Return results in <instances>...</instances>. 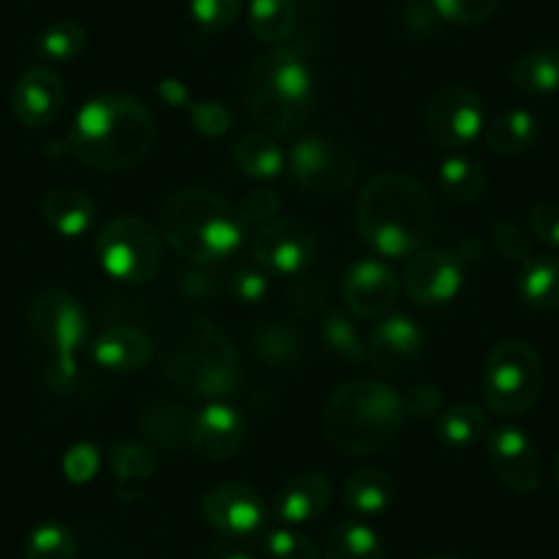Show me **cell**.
<instances>
[{
  "mask_svg": "<svg viewBox=\"0 0 559 559\" xmlns=\"http://www.w3.org/2000/svg\"><path fill=\"white\" fill-rule=\"evenodd\" d=\"M170 379L195 397L217 401L228 395L239 381V359L234 346L217 330H209L192 352L170 365Z\"/></svg>",
  "mask_w": 559,
  "mask_h": 559,
  "instance_id": "obj_10",
  "label": "cell"
},
{
  "mask_svg": "<svg viewBox=\"0 0 559 559\" xmlns=\"http://www.w3.org/2000/svg\"><path fill=\"white\" fill-rule=\"evenodd\" d=\"M241 0H190V17L209 34L228 31L239 20Z\"/></svg>",
  "mask_w": 559,
  "mask_h": 559,
  "instance_id": "obj_36",
  "label": "cell"
},
{
  "mask_svg": "<svg viewBox=\"0 0 559 559\" xmlns=\"http://www.w3.org/2000/svg\"><path fill=\"white\" fill-rule=\"evenodd\" d=\"M357 230L381 258L414 255L437 230V201L412 176L379 174L357 198Z\"/></svg>",
  "mask_w": 559,
  "mask_h": 559,
  "instance_id": "obj_1",
  "label": "cell"
},
{
  "mask_svg": "<svg viewBox=\"0 0 559 559\" xmlns=\"http://www.w3.org/2000/svg\"><path fill=\"white\" fill-rule=\"evenodd\" d=\"M85 47V31L83 25L74 23V20H61V23H52L45 34L36 41V50L47 61H72L83 52Z\"/></svg>",
  "mask_w": 559,
  "mask_h": 559,
  "instance_id": "obj_33",
  "label": "cell"
},
{
  "mask_svg": "<svg viewBox=\"0 0 559 559\" xmlns=\"http://www.w3.org/2000/svg\"><path fill=\"white\" fill-rule=\"evenodd\" d=\"M543 390V359L532 343L510 337L491 348L483 368V397L502 417L530 412Z\"/></svg>",
  "mask_w": 559,
  "mask_h": 559,
  "instance_id": "obj_7",
  "label": "cell"
},
{
  "mask_svg": "<svg viewBox=\"0 0 559 559\" xmlns=\"http://www.w3.org/2000/svg\"><path fill=\"white\" fill-rule=\"evenodd\" d=\"M297 0H250L247 20L250 31L263 45H280L297 28Z\"/></svg>",
  "mask_w": 559,
  "mask_h": 559,
  "instance_id": "obj_26",
  "label": "cell"
},
{
  "mask_svg": "<svg viewBox=\"0 0 559 559\" xmlns=\"http://www.w3.org/2000/svg\"><path fill=\"white\" fill-rule=\"evenodd\" d=\"M426 559H464V557H455V554H431Z\"/></svg>",
  "mask_w": 559,
  "mask_h": 559,
  "instance_id": "obj_49",
  "label": "cell"
},
{
  "mask_svg": "<svg viewBox=\"0 0 559 559\" xmlns=\"http://www.w3.org/2000/svg\"><path fill=\"white\" fill-rule=\"evenodd\" d=\"M234 159L241 174L250 179H277L286 170V154L280 152V146L269 134L252 132L241 138Z\"/></svg>",
  "mask_w": 559,
  "mask_h": 559,
  "instance_id": "obj_29",
  "label": "cell"
},
{
  "mask_svg": "<svg viewBox=\"0 0 559 559\" xmlns=\"http://www.w3.org/2000/svg\"><path fill=\"white\" fill-rule=\"evenodd\" d=\"M112 469L121 480H146L154 475V455L140 444L112 448Z\"/></svg>",
  "mask_w": 559,
  "mask_h": 559,
  "instance_id": "obj_39",
  "label": "cell"
},
{
  "mask_svg": "<svg viewBox=\"0 0 559 559\" xmlns=\"http://www.w3.org/2000/svg\"><path fill=\"white\" fill-rule=\"evenodd\" d=\"M324 559H384V543L362 521H343L326 540Z\"/></svg>",
  "mask_w": 559,
  "mask_h": 559,
  "instance_id": "obj_30",
  "label": "cell"
},
{
  "mask_svg": "<svg viewBox=\"0 0 559 559\" xmlns=\"http://www.w3.org/2000/svg\"><path fill=\"white\" fill-rule=\"evenodd\" d=\"M28 324L36 341L50 352L47 381L52 390H69L78 379V352L88 335L83 305L67 292H41L28 308Z\"/></svg>",
  "mask_w": 559,
  "mask_h": 559,
  "instance_id": "obj_6",
  "label": "cell"
},
{
  "mask_svg": "<svg viewBox=\"0 0 559 559\" xmlns=\"http://www.w3.org/2000/svg\"><path fill=\"white\" fill-rule=\"evenodd\" d=\"M163 96H168V99L174 102V105H179V102L187 96V91L181 88V83H176V80H165V83H163Z\"/></svg>",
  "mask_w": 559,
  "mask_h": 559,
  "instance_id": "obj_47",
  "label": "cell"
},
{
  "mask_svg": "<svg viewBox=\"0 0 559 559\" xmlns=\"http://www.w3.org/2000/svg\"><path fill=\"white\" fill-rule=\"evenodd\" d=\"M330 477L321 472H302L280 488L277 499H274V515L288 526L310 524L330 508Z\"/></svg>",
  "mask_w": 559,
  "mask_h": 559,
  "instance_id": "obj_20",
  "label": "cell"
},
{
  "mask_svg": "<svg viewBox=\"0 0 559 559\" xmlns=\"http://www.w3.org/2000/svg\"><path fill=\"white\" fill-rule=\"evenodd\" d=\"M343 299L357 319H384L397 302V277L379 258L357 261L343 280Z\"/></svg>",
  "mask_w": 559,
  "mask_h": 559,
  "instance_id": "obj_16",
  "label": "cell"
},
{
  "mask_svg": "<svg viewBox=\"0 0 559 559\" xmlns=\"http://www.w3.org/2000/svg\"><path fill=\"white\" fill-rule=\"evenodd\" d=\"M230 292H234V297L239 299L241 305H258L269 292L266 272H263L261 266L239 269V272L234 274V286H230Z\"/></svg>",
  "mask_w": 559,
  "mask_h": 559,
  "instance_id": "obj_41",
  "label": "cell"
},
{
  "mask_svg": "<svg viewBox=\"0 0 559 559\" xmlns=\"http://www.w3.org/2000/svg\"><path fill=\"white\" fill-rule=\"evenodd\" d=\"M280 209V198L274 195L272 190H255V192H247L245 201L239 203V217L241 223L250 225V223H266L277 214Z\"/></svg>",
  "mask_w": 559,
  "mask_h": 559,
  "instance_id": "obj_43",
  "label": "cell"
},
{
  "mask_svg": "<svg viewBox=\"0 0 559 559\" xmlns=\"http://www.w3.org/2000/svg\"><path fill=\"white\" fill-rule=\"evenodd\" d=\"M437 433L450 448H472L491 433V426H488V414L480 406L459 403V406L439 414Z\"/></svg>",
  "mask_w": 559,
  "mask_h": 559,
  "instance_id": "obj_27",
  "label": "cell"
},
{
  "mask_svg": "<svg viewBox=\"0 0 559 559\" xmlns=\"http://www.w3.org/2000/svg\"><path fill=\"white\" fill-rule=\"evenodd\" d=\"M190 118L198 132L206 134V138H217V134L228 132L230 116L225 110V105H219V102H192Z\"/></svg>",
  "mask_w": 559,
  "mask_h": 559,
  "instance_id": "obj_40",
  "label": "cell"
},
{
  "mask_svg": "<svg viewBox=\"0 0 559 559\" xmlns=\"http://www.w3.org/2000/svg\"><path fill=\"white\" fill-rule=\"evenodd\" d=\"M143 428L152 433V439L163 442L165 448H176L181 439H190V428H187V417L181 408L176 406H157L146 408L143 417Z\"/></svg>",
  "mask_w": 559,
  "mask_h": 559,
  "instance_id": "obj_34",
  "label": "cell"
},
{
  "mask_svg": "<svg viewBox=\"0 0 559 559\" xmlns=\"http://www.w3.org/2000/svg\"><path fill=\"white\" fill-rule=\"evenodd\" d=\"M403 401L381 381H348L326 401L321 423L337 450L348 455L381 453L397 439L403 428Z\"/></svg>",
  "mask_w": 559,
  "mask_h": 559,
  "instance_id": "obj_3",
  "label": "cell"
},
{
  "mask_svg": "<svg viewBox=\"0 0 559 559\" xmlns=\"http://www.w3.org/2000/svg\"><path fill=\"white\" fill-rule=\"evenodd\" d=\"M96 255L112 280L127 286H140L154 280V274L163 266V236L143 217L123 214L99 230Z\"/></svg>",
  "mask_w": 559,
  "mask_h": 559,
  "instance_id": "obj_8",
  "label": "cell"
},
{
  "mask_svg": "<svg viewBox=\"0 0 559 559\" xmlns=\"http://www.w3.org/2000/svg\"><path fill=\"white\" fill-rule=\"evenodd\" d=\"M154 346L138 326H110L94 343V362L110 373H134L152 362Z\"/></svg>",
  "mask_w": 559,
  "mask_h": 559,
  "instance_id": "obj_21",
  "label": "cell"
},
{
  "mask_svg": "<svg viewBox=\"0 0 559 559\" xmlns=\"http://www.w3.org/2000/svg\"><path fill=\"white\" fill-rule=\"evenodd\" d=\"M488 461L502 486L515 493H532L540 486V455L521 428L502 426L488 433Z\"/></svg>",
  "mask_w": 559,
  "mask_h": 559,
  "instance_id": "obj_15",
  "label": "cell"
},
{
  "mask_svg": "<svg viewBox=\"0 0 559 559\" xmlns=\"http://www.w3.org/2000/svg\"><path fill=\"white\" fill-rule=\"evenodd\" d=\"M519 294L530 308L559 310V255H535L521 263Z\"/></svg>",
  "mask_w": 559,
  "mask_h": 559,
  "instance_id": "obj_24",
  "label": "cell"
},
{
  "mask_svg": "<svg viewBox=\"0 0 559 559\" xmlns=\"http://www.w3.org/2000/svg\"><path fill=\"white\" fill-rule=\"evenodd\" d=\"M245 442V419L228 403H209L190 419V444L206 461H228Z\"/></svg>",
  "mask_w": 559,
  "mask_h": 559,
  "instance_id": "obj_19",
  "label": "cell"
},
{
  "mask_svg": "<svg viewBox=\"0 0 559 559\" xmlns=\"http://www.w3.org/2000/svg\"><path fill=\"white\" fill-rule=\"evenodd\" d=\"M288 174L294 185L313 198H337L352 190L359 174L354 154L343 143L321 134L302 138L288 154Z\"/></svg>",
  "mask_w": 559,
  "mask_h": 559,
  "instance_id": "obj_9",
  "label": "cell"
},
{
  "mask_svg": "<svg viewBox=\"0 0 559 559\" xmlns=\"http://www.w3.org/2000/svg\"><path fill=\"white\" fill-rule=\"evenodd\" d=\"M392 491H395L392 477L379 466H368L348 477L346 488H343V502L357 519H373L390 508Z\"/></svg>",
  "mask_w": 559,
  "mask_h": 559,
  "instance_id": "obj_23",
  "label": "cell"
},
{
  "mask_svg": "<svg viewBox=\"0 0 559 559\" xmlns=\"http://www.w3.org/2000/svg\"><path fill=\"white\" fill-rule=\"evenodd\" d=\"M423 332L406 316H384L368 337V359L381 373L401 376L423 357Z\"/></svg>",
  "mask_w": 559,
  "mask_h": 559,
  "instance_id": "obj_18",
  "label": "cell"
},
{
  "mask_svg": "<svg viewBox=\"0 0 559 559\" xmlns=\"http://www.w3.org/2000/svg\"><path fill=\"white\" fill-rule=\"evenodd\" d=\"M252 258L269 274H299L316 258V234L302 219H277L255 236Z\"/></svg>",
  "mask_w": 559,
  "mask_h": 559,
  "instance_id": "obj_13",
  "label": "cell"
},
{
  "mask_svg": "<svg viewBox=\"0 0 559 559\" xmlns=\"http://www.w3.org/2000/svg\"><path fill=\"white\" fill-rule=\"evenodd\" d=\"M154 116L129 94H102L78 110L69 132V148L94 170H127L154 146Z\"/></svg>",
  "mask_w": 559,
  "mask_h": 559,
  "instance_id": "obj_2",
  "label": "cell"
},
{
  "mask_svg": "<svg viewBox=\"0 0 559 559\" xmlns=\"http://www.w3.org/2000/svg\"><path fill=\"white\" fill-rule=\"evenodd\" d=\"M493 241H497V250L502 252L508 261H521L524 263L530 255V241L526 236L515 228L513 223H497L493 225Z\"/></svg>",
  "mask_w": 559,
  "mask_h": 559,
  "instance_id": "obj_46",
  "label": "cell"
},
{
  "mask_svg": "<svg viewBox=\"0 0 559 559\" xmlns=\"http://www.w3.org/2000/svg\"><path fill=\"white\" fill-rule=\"evenodd\" d=\"M63 105H67V85L56 69L36 63L20 74L12 94V110L23 127H47L61 116Z\"/></svg>",
  "mask_w": 559,
  "mask_h": 559,
  "instance_id": "obj_17",
  "label": "cell"
},
{
  "mask_svg": "<svg viewBox=\"0 0 559 559\" xmlns=\"http://www.w3.org/2000/svg\"><path fill=\"white\" fill-rule=\"evenodd\" d=\"M515 88L524 94H557L559 91V50H535L521 56L510 69Z\"/></svg>",
  "mask_w": 559,
  "mask_h": 559,
  "instance_id": "obj_31",
  "label": "cell"
},
{
  "mask_svg": "<svg viewBox=\"0 0 559 559\" xmlns=\"http://www.w3.org/2000/svg\"><path fill=\"white\" fill-rule=\"evenodd\" d=\"M203 519L228 537H252L266 524V508L255 488L223 483L203 497Z\"/></svg>",
  "mask_w": 559,
  "mask_h": 559,
  "instance_id": "obj_14",
  "label": "cell"
},
{
  "mask_svg": "<svg viewBox=\"0 0 559 559\" xmlns=\"http://www.w3.org/2000/svg\"><path fill=\"white\" fill-rule=\"evenodd\" d=\"M266 551L272 559H321V551L313 543V537L302 535V532L292 530V526L269 532Z\"/></svg>",
  "mask_w": 559,
  "mask_h": 559,
  "instance_id": "obj_38",
  "label": "cell"
},
{
  "mask_svg": "<svg viewBox=\"0 0 559 559\" xmlns=\"http://www.w3.org/2000/svg\"><path fill=\"white\" fill-rule=\"evenodd\" d=\"M219 559H255V557H250L247 551H228V554H223Z\"/></svg>",
  "mask_w": 559,
  "mask_h": 559,
  "instance_id": "obj_48",
  "label": "cell"
},
{
  "mask_svg": "<svg viewBox=\"0 0 559 559\" xmlns=\"http://www.w3.org/2000/svg\"><path fill=\"white\" fill-rule=\"evenodd\" d=\"M532 234L559 252V206L557 203H537L530 214Z\"/></svg>",
  "mask_w": 559,
  "mask_h": 559,
  "instance_id": "obj_44",
  "label": "cell"
},
{
  "mask_svg": "<svg viewBox=\"0 0 559 559\" xmlns=\"http://www.w3.org/2000/svg\"><path fill=\"white\" fill-rule=\"evenodd\" d=\"M406 292L419 308H444L464 286V263L453 250L423 247L412 255L403 272Z\"/></svg>",
  "mask_w": 559,
  "mask_h": 559,
  "instance_id": "obj_12",
  "label": "cell"
},
{
  "mask_svg": "<svg viewBox=\"0 0 559 559\" xmlns=\"http://www.w3.org/2000/svg\"><path fill=\"white\" fill-rule=\"evenodd\" d=\"M488 187V176L475 157L464 152H453L439 165V190L455 203L480 201Z\"/></svg>",
  "mask_w": 559,
  "mask_h": 559,
  "instance_id": "obj_25",
  "label": "cell"
},
{
  "mask_svg": "<svg viewBox=\"0 0 559 559\" xmlns=\"http://www.w3.org/2000/svg\"><path fill=\"white\" fill-rule=\"evenodd\" d=\"M403 401V412L406 414H414V417H431V414H439L442 412V392H439V386H431V384H417L408 390L406 397H401Z\"/></svg>",
  "mask_w": 559,
  "mask_h": 559,
  "instance_id": "obj_45",
  "label": "cell"
},
{
  "mask_svg": "<svg viewBox=\"0 0 559 559\" xmlns=\"http://www.w3.org/2000/svg\"><path fill=\"white\" fill-rule=\"evenodd\" d=\"M239 212L206 190H181L165 203L163 236L181 258L195 263L225 261L245 241Z\"/></svg>",
  "mask_w": 559,
  "mask_h": 559,
  "instance_id": "obj_4",
  "label": "cell"
},
{
  "mask_svg": "<svg viewBox=\"0 0 559 559\" xmlns=\"http://www.w3.org/2000/svg\"><path fill=\"white\" fill-rule=\"evenodd\" d=\"M483 127V102L475 91L461 83H448L433 91L426 107V129L437 146L466 152L480 138Z\"/></svg>",
  "mask_w": 559,
  "mask_h": 559,
  "instance_id": "obj_11",
  "label": "cell"
},
{
  "mask_svg": "<svg viewBox=\"0 0 559 559\" xmlns=\"http://www.w3.org/2000/svg\"><path fill=\"white\" fill-rule=\"evenodd\" d=\"M99 472V453L94 444H78L63 455V475L72 483H88Z\"/></svg>",
  "mask_w": 559,
  "mask_h": 559,
  "instance_id": "obj_42",
  "label": "cell"
},
{
  "mask_svg": "<svg viewBox=\"0 0 559 559\" xmlns=\"http://www.w3.org/2000/svg\"><path fill=\"white\" fill-rule=\"evenodd\" d=\"M245 105L269 132L288 134L305 121L313 102V74L292 50H272L245 72Z\"/></svg>",
  "mask_w": 559,
  "mask_h": 559,
  "instance_id": "obj_5",
  "label": "cell"
},
{
  "mask_svg": "<svg viewBox=\"0 0 559 559\" xmlns=\"http://www.w3.org/2000/svg\"><path fill=\"white\" fill-rule=\"evenodd\" d=\"M557 480H559V455H557Z\"/></svg>",
  "mask_w": 559,
  "mask_h": 559,
  "instance_id": "obj_50",
  "label": "cell"
},
{
  "mask_svg": "<svg viewBox=\"0 0 559 559\" xmlns=\"http://www.w3.org/2000/svg\"><path fill=\"white\" fill-rule=\"evenodd\" d=\"M78 540L61 521H45L25 540V559H74Z\"/></svg>",
  "mask_w": 559,
  "mask_h": 559,
  "instance_id": "obj_32",
  "label": "cell"
},
{
  "mask_svg": "<svg viewBox=\"0 0 559 559\" xmlns=\"http://www.w3.org/2000/svg\"><path fill=\"white\" fill-rule=\"evenodd\" d=\"M433 12L453 25H480L499 12L502 0H431Z\"/></svg>",
  "mask_w": 559,
  "mask_h": 559,
  "instance_id": "obj_35",
  "label": "cell"
},
{
  "mask_svg": "<svg viewBox=\"0 0 559 559\" xmlns=\"http://www.w3.org/2000/svg\"><path fill=\"white\" fill-rule=\"evenodd\" d=\"M537 118L530 110H508L486 127V146L493 154H521L535 143Z\"/></svg>",
  "mask_w": 559,
  "mask_h": 559,
  "instance_id": "obj_28",
  "label": "cell"
},
{
  "mask_svg": "<svg viewBox=\"0 0 559 559\" xmlns=\"http://www.w3.org/2000/svg\"><path fill=\"white\" fill-rule=\"evenodd\" d=\"M324 341L330 343L332 352H337L341 357H346L348 362H362L368 359V343H362V335H359L357 326L352 324L343 316H332L324 324Z\"/></svg>",
  "mask_w": 559,
  "mask_h": 559,
  "instance_id": "obj_37",
  "label": "cell"
},
{
  "mask_svg": "<svg viewBox=\"0 0 559 559\" xmlns=\"http://www.w3.org/2000/svg\"><path fill=\"white\" fill-rule=\"evenodd\" d=\"M41 214H45L47 225L56 234L67 236V239H78V236L88 234L91 225L96 219V206L91 201L88 192L80 187H52L41 201Z\"/></svg>",
  "mask_w": 559,
  "mask_h": 559,
  "instance_id": "obj_22",
  "label": "cell"
}]
</instances>
